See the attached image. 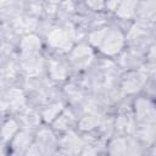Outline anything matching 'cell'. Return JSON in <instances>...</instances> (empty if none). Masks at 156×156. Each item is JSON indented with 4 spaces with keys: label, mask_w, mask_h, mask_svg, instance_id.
I'll list each match as a JSON object with an SVG mask.
<instances>
[{
    "label": "cell",
    "mask_w": 156,
    "mask_h": 156,
    "mask_svg": "<svg viewBox=\"0 0 156 156\" xmlns=\"http://www.w3.org/2000/svg\"><path fill=\"white\" fill-rule=\"evenodd\" d=\"M94 35H96V38H99V39H96L93 43H95L96 45H100L101 50L106 54L117 52L123 44V38H122L121 33L116 32V30L99 32V33H95Z\"/></svg>",
    "instance_id": "6da1fadb"
},
{
    "label": "cell",
    "mask_w": 156,
    "mask_h": 156,
    "mask_svg": "<svg viewBox=\"0 0 156 156\" xmlns=\"http://www.w3.org/2000/svg\"><path fill=\"white\" fill-rule=\"evenodd\" d=\"M136 111H138L139 118H145L146 121L149 118L150 119L154 118V108H152V106L147 101L139 100L138 104H136Z\"/></svg>",
    "instance_id": "7a4b0ae2"
},
{
    "label": "cell",
    "mask_w": 156,
    "mask_h": 156,
    "mask_svg": "<svg viewBox=\"0 0 156 156\" xmlns=\"http://www.w3.org/2000/svg\"><path fill=\"white\" fill-rule=\"evenodd\" d=\"M143 82H144V78L139 73H134V74H132L130 78L127 79V83H126L127 88L126 89L128 91H135L139 89V87L143 84Z\"/></svg>",
    "instance_id": "3957f363"
},
{
    "label": "cell",
    "mask_w": 156,
    "mask_h": 156,
    "mask_svg": "<svg viewBox=\"0 0 156 156\" xmlns=\"http://www.w3.org/2000/svg\"><path fill=\"white\" fill-rule=\"evenodd\" d=\"M49 40L52 45L55 46H61L63 43H66V34L65 32H62L61 29H56L54 32L50 33V37H49Z\"/></svg>",
    "instance_id": "277c9868"
},
{
    "label": "cell",
    "mask_w": 156,
    "mask_h": 156,
    "mask_svg": "<svg viewBox=\"0 0 156 156\" xmlns=\"http://www.w3.org/2000/svg\"><path fill=\"white\" fill-rule=\"evenodd\" d=\"M22 46L26 49V50H35L38 46H39V40L35 38V37H28L23 40L22 43Z\"/></svg>",
    "instance_id": "5b68a950"
},
{
    "label": "cell",
    "mask_w": 156,
    "mask_h": 156,
    "mask_svg": "<svg viewBox=\"0 0 156 156\" xmlns=\"http://www.w3.org/2000/svg\"><path fill=\"white\" fill-rule=\"evenodd\" d=\"M135 4L134 2H124V4H122V6H121V9H119V11H118V13L121 15L122 12H124L122 16H130L132 13H133V6H134Z\"/></svg>",
    "instance_id": "8992f818"
},
{
    "label": "cell",
    "mask_w": 156,
    "mask_h": 156,
    "mask_svg": "<svg viewBox=\"0 0 156 156\" xmlns=\"http://www.w3.org/2000/svg\"><path fill=\"white\" fill-rule=\"evenodd\" d=\"M27 156H44V150L39 144L33 145V147L29 149Z\"/></svg>",
    "instance_id": "52a82bcc"
},
{
    "label": "cell",
    "mask_w": 156,
    "mask_h": 156,
    "mask_svg": "<svg viewBox=\"0 0 156 156\" xmlns=\"http://www.w3.org/2000/svg\"><path fill=\"white\" fill-rule=\"evenodd\" d=\"M52 107H55V111H57V110H61V105H55V106H52ZM54 112H52V110L50 108V113H45V118L46 119H51V118H54V115H52Z\"/></svg>",
    "instance_id": "ba28073f"
}]
</instances>
